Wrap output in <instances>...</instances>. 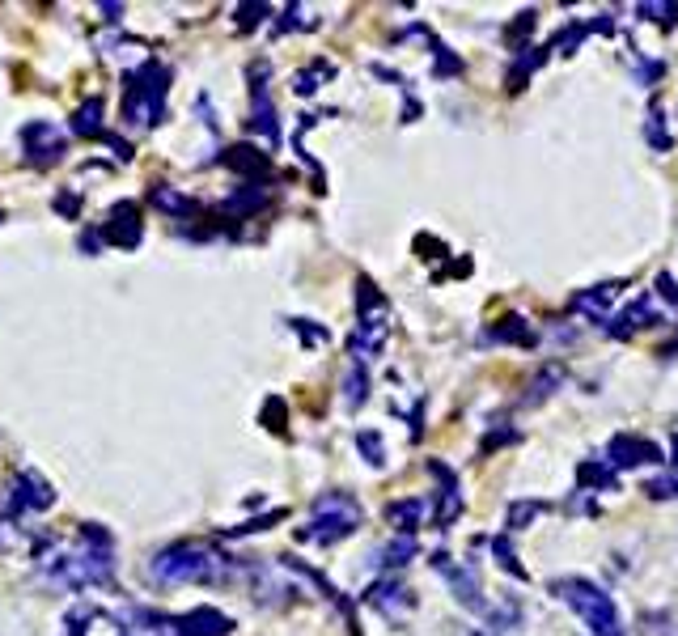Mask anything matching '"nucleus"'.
<instances>
[{
    "label": "nucleus",
    "instance_id": "obj_1",
    "mask_svg": "<svg viewBox=\"0 0 678 636\" xmlns=\"http://www.w3.org/2000/svg\"><path fill=\"white\" fill-rule=\"evenodd\" d=\"M157 586H225L234 577V560L208 543H170L149 560Z\"/></svg>",
    "mask_w": 678,
    "mask_h": 636
},
{
    "label": "nucleus",
    "instance_id": "obj_2",
    "mask_svg": "<svg viewBox=\"0 0 678 636\" xmlns=\"http://www.w3.org/2000/svg\"><path fill=\"white\" fill-rule=\"evenodd\" d=\"M551 594H556L560 603L573 607L581 615V624L590 628L594 636H628V632H623L615 598L606 594L598 581H590V577H556V581H551Z\"/></svg>",
    "mask_w": 678,
    "mask_h": 636
},
{
    "label": "nucleus",
    "instance_id": "obj_3",
    "mask_svg": "<svg viewBox=\"0 0 678 636\" xmlns=\"http://www.w3.org/2000/svg\"><path fill=\"white\" fill-rule=\"evenodd\" d=\"M365 509L356 505V497L348 492H323L314 505H310V526H301V543H318V547H331L339 539L356 535V526H361Z\"/></svg>",
    "mask_w": 678,
    "mask_h": 636
},
{
    "label": "nucleus",
    "instance_id": "obj_4",
    "mask_svg": "<svg viewBox=\"0 0 678 636\" xmlns=\"http://www.w3.org/2000/svg\"><path fill=\"white\" fill-rule=\"evenodd\" d=\"M386 302L382 293L373 289V280L361 276L356 280V331H352V361H373L386 348Z\"/></svg>",
    "mask_w": 678,
    "mask_h": 636
},
{
    "label": "nucleus",
    "instance_id": "obj_5",
    "mask_svg": "<svg viewBox=\"0 0 678 636\" xmlns=\"http://www.w3.org/2000/svg\"><path fill=\"white\" fill-rule=\"evenodd\" d=\"M136 624L153 636H229L234 620L212 607H195L187 615H162V611H136Z\"/></svg>",
    "mask_w": 678,
    "mask_h": 636
},
{
    "label": "nucleus",
    "instance_id": "obj_6",
    "mask_svg": "<svg viewBox=\"0 0 678 636\" xmlns=\"http://www.w3.org/2000/svg\"><path fill=\"white\" fill-rule=\"evenodd\" d=\"M166 81L170 73L162 64H145L140 73L128 81V102H123V115L140 128H153V123H162L166 115Z\"/></svg>",
    "mask_w": 678,
    "mask_h": 636
},
{
    "label": "nucleus",
    "instance_id": "obj_7",
    "mask_svg": "<svg viewBox=\"0 0 678 636\" xmlns=\"http://www.w3.org/2000/svg\"><path fill=\"white\" fill-rule=\"evenodd\" d=\"M77 564L89 586H111L115 581V539L98 522H85L77 535Z\"/></svg>",
    "mask_w": 678,
    "mask_h": 636
},
{
    "label": "nucleus",
    "instance_id": "obj_8",
    "mask_svg": "<svg viewBox=\"0 0 678 636\" xmlns=\"http://www.w3.org/2000/svg\"><path fill=\"white\" fill-rule=\"evenodd\" d=\"M428 564H433V569L445 577V586H450L458 607H467L471 615L488 611V598H484V586H479V573L471 569L467 560H454L450 552H433V556H428Z\"/></svg>",
    "mask_w": 678,
    "mask_h": 636
},
{
    "label": "nucleus",
    "instance_id": "obj_9",
    "mask_svg": "<svg viewBox=\"0 0 678 636\" xmlns=\"http://www.w3.org/2000/svg\"><path fill=\"white\" fill-rule=\"evenodd\" d=\"M365 603L382 615V620H390V624H407V615L416 611V594L403 586V581L390 573V577H382V581H373V586L365 590Z\"/></svg>",
    "mask_w": 678,
    "mask_h": 636
},
{
    "label": "nucleus",
    "instance_id": "obj_10",
    "mask_svg": "<svg viewBox=\"0 0 678 636\" xmlns=\"http://www.w3.org/2000/svg\"><path fill=\"white\" fill-rule=\"evenodd\" d=\"M22 149H26V162L30 166H51V162H60L64 157V132L56 128V123H26L22 128Z\"/></svg>",
    "mask_w": 678,
    "mask_h": 636
},
{
    "label": "nucleus",
    "instance_id": "obj_11",
    "mask_svg": "<svg viewBox=\"0 0 678 636\" xmlns=\"http://www.w3.org/2000/svg\"><path fill=\"white\" fill-rule=\"evenodd\" d=\"M428 475L437 480V526L441 530H450L462 514V484H458V475L441 463V458H428Z\"/></svg>",
    "mask_w": 678,
    "mask_h": 636
},
{
    "label": "nucleus",
    "instance_id": "obj_12",
    "mask_svg": "<svg viewBox=\"0 0 678 636\" xmlns=\"http://www.w3.org/2000/svg\"><path fill=\"white\" fill-rule=\"evenodd\" d=\"M606 463H611L615 471H632V467H645V463H662V450L645 437L619 433L611 446H606Z\"/></svg>",
    "mask_w": 678,
    "mask_h": 636
},
{
    "label": "nucleus",
    "instance_id": "obj_13",
    "mask_svg": "<svg viewBox=\"0 0 678 636\" xmlns=\"http://www.w3.org/2000/svg\"><path fill=\"white\" fill-rule=\"evenodd\" d=\"M251 128L267 140V145H280V123H276V106L267 94V68H255V85H251Z\"/></svg>",
    "mask_w": 678,
    "mask_h": 636
},
{
    "label": "nucleus",
    "instance_id": "obj_14",
    "mask_svg": "<svg viewBox=\"0 0 678 636\" xmlns=\"http://www.w3.org/2000/svg\"><path fill=\"white\" fill-rule=\"evenodd\" d=\"M51 501H56V492H51V484L43 480L39 471H22V475H17L13 497H9L13 509H47Z\"/></svg>",
    "mask_w": 678,
    "mask_h": 636
},
{
    "label": "nucleus",
    "instance_id": "obj_15",
    "mask_svg": "<svg viewBox=\"0 0 678 636\" xmlns=\"http://www.w3.org/2000/svg\"><path fill=\"white\" fill-rule=\"evenodd\" d=\"M653 323H657V310L649 306V297H636L628 310H619L611 323H606V335H611V340H628L632 331H645Z\"/></svg>",
    "mask_w": 678,
    "mask_h": 636
},
{
    "label": "nucleus",
    "instance_id": "obj_16",
    "mask_svg": "<svg viewBox=\"0 0 678 636\" xmlns=\"http://www.w3.org/2000/svg\"><path fill=\"white\" fill-rule=\"evenodd\" d=\"M615 293H619V285H615V280H606V285H594V289L577 293V297H573V310L585 314L590 323H611V302H615Z\"/></svg>",
    "mask_w": 678,
    "mask_h": 636
},
{
    "label": "nucleus",
    "instance_id": "obj_17",
    "mask_svg": "<svg viewBox=\"0 0 678 636\" xmlns=\"http://www.w3.org/2000/svg\"><path fill=\"white\" fill-rule=\"evenodd\" d=\"M484 340H488V344H517V348H534V340H539V335H534V327L526 323L522 314H505L501 323L484 331Z\"/></svg>",
    "mask_w": 678,
    "mask_h": 636
},
{
    "label": "nucleus",
    "instance_id": "obj_18",
    "mask_svg": "<svg viewBox=\"0 0 678 636\" xmlns=\"http://www.w3.org/2000/svg\"><path fill=\"white\" fill-rule=\"evenodd\" d=\"M106 221H111V225H106V238H111L115 246H128V251H132V246L140 242L136 204H128V200H123V204H115V208H111V217H106Z\"/></svg>",
    "mask_w": 678,
    "mask_h": 636
},
{
    "label": "nucleus",
    "instance_id": "obj_19",
    "mask_svg": "<svg viewBox=\"0 0 678 636\" xmlns=\"http://www.w3.org/2000/svg\"><path fill=\"white\" fill-rule=\"evenodd\" d=\"M556 391H564V369H560V365H543L539 374L530 378L522 403H526V408H539V403H547Z\"/></svg>",
    "mask_w": 678,
    "mask_h": 636
},
{
    "label": "nucleus",
    "instance_id": "obj_20",
    "mask_svg": "<svg viewBox=\"0 0 678 636\" xmlns=\"http://www.w3.org/2000/svg\"><path fill=\"white\" fill-rule=\"evenodd\" d=\"M577 488H602V492H615L619 488V471L606 463V458H585L577 467Z\"/></svg>",
    "mask_w": 678,
    "mask_h": 636
},
{
    "label": "nucleus",
    "instance_id": "obj_21",
    "mask_svg": "<svg viewBox=\"0 0 678 636\" xmlns=\"http://www.w3.org/2000/svg\"><path fill=\"white\" fill-rule=\"evenodd\" d=\"M386 518H390V526H395L399 535H412V539H416V530H420V522H424V501H420V497L395 501V505L386 509Z\"/></svg>",
    "mask_w": 678,
    "mask_h": 636
},
{
    "label": "nucleus",
    "instance_id": "obj_22",
    "mask_svg": "<svg viewBox=\"0 0 678 636\" xmlns=\"http://www.w3.org/2000/svg\"><path fill=\"white\" fill-rule=\"evenodd\" d=\"M416 552H420L416 539H412V535H399V539H390V543L382 547V552H378V564H382V569L395 573V569H403V564H412V560H416Z\"/></svg>",
    "mask_w": 678,
    "mask_h": 636
},
{
    "label": "nucleus",
    "instance_id": "obj_23",
    "mask_svg": "<svg viewBox=\"0 0 678 636\" xmlns=\"http://www.w3.org/2000/svg\"><path fill=\"white\" fill-rule=\"evenodd\" d=\"M369 399V369L365 361H348V374H344V403L348 408H361Z\"/></svg>",
    "mask_w": 678,
    "mask_h": 636
},
{
    "label": "nucleus",
    "instance_id": "obj_24",
    "mask_svg": "<svg viewBox=\"0 0 678 636\" xmlns=\"http://www.w3.org/2000/svg\"><path fill=\"white\" fill-rule=\"evenodd\" d=\"M73 132L77 136H98L102 132V98H85L73 115Z\"/></svg>",
    "mask_w": 678,
    "mask_h": 636
},
{
    "label": "nucleus",
    "instance_id": "obj_25",
    "mask_svg": "<svg viewBox=\"0 0 678 636\" xmlns=\"http://www.w3.org/2000/svg\"><path fill=\"white\" fill-rule=\"evenodd\" d=\"M484 620L492 624V632H509V628L522 624V607H517L513 598H496V607L484 611Z\"/></svg>",
    "mask_w": 678,
    "mask_h": 636
},
{
    "label": "nucleus",
    "instance_id": "obj_26",
    "mask_svg": "<svg viewBox=\"0 0 678 636\" xmlns=\"http://www.w3.org/2000/svg\"><path fill=\"white\" fill-rule=\"evenodd\" d=\"M645 140L657 149V153H666L670 145H674V136H670V128H666V119H662V106H649V119H645Z\"/></svg>",
    "mask_w": 678,
    "mask_h": 636
},
{
    "label": "nucleus",
    "instance_id": "obj_27",
    "mask_svg": "<svg viewBox=\"0 0 678 636\" xmlns=\"http://www.w3.org/2000/svg\"><path fill=\"white\" fill-rule=\"evenodd\" d=\"M492 556H496V564H501V569H505L509 577H517V581H526V577H530V573L522 569V564H517V552H513L509 535H496V539H492Z\"/></svg>",
    "mask_w": 678,
    "mask_h": 636
},
{
    "label": "nucleus",
    "instance_id": "obj_28",
    "mask_svg": "<svg viewBox=\"0 0 678 636\" xmlns=\"http://www.w3.org/2000/svg\"><path fill=\"white\" fill-rule=\"evenodd\" d=\"M636 13L645 17V22H653V26H678V5L670 0V5H662V0H645V5H636Z\"/></svg>",
    "mask_w": 678,
    "mask_h": 636
},
{
    "label": "nucleus",
    "instance_id": "obj_29",
    "mask_svg": "<svg viewBox=\"0 0 678 636\" xmlns=\"http://www.w3.org/2000/svg\"><path fill=\"white\" fill-rule=\"evenodd\" d=\"M543 509H547L543 501H513V505H509V514H505V526H509V530H526L534 518L543 514Z\"/></svg>",
    "mask_w": 678,
    "mask_h": 636
},
{
    "label": "nucleus",
    "instance_id": "obj_30",
    "mask_svg": "<svg viewBox=\"0 0 678 636\" xmlns=\"http://www.w3.org/2000/svg\"><path fill=\"white\" fill-rule=\"evenodd\" d=\"M526 51H530V47H522V51H517V64L509 68V77H505L513 94H517V90H522V85H526V77H534V68H539V64H543V56H526Z\"/></svg>",
    "mask_w": 678,
    "mask_h": 636
},
{
    "label": "nucleus",
    "instance_id": "obj_31",
    "mask_svg": "<svg viewBox=\"0 0 678 636\" xmlns=\"http://www.w3.org/2000/svg\"><path fill=\"white\" fill-rule=\"evenodd\" d=\"M356 450L365 454V463H369V467H382V463H386V446H382V433H373V429L356 433Z\"/></svg>",
    "mask_w": 678,
    "mask_h": 636
},
{
    "label": "nucleus",
    "instance_id": "obj_32",
    "mask_svg": "<svg viewBox=\"0 0 678 636\" xmlns=\"http://www.w3.org/2000/svg\"><path fill=\"white\" fill-rule=\"evenodd\" d=\"M585 34H590V22H568L556 34V51H560V56H573V51L585 43Z\"/></svg>",
    "mask_w": 678,
    "mask_h": 636
},
{
    "label": "nucleus",
    "instance_id": "obj_33",
    "mask_svg": "<svg viewBox=\"0 0 678 636\" xmlns=\"http://www.w3.org/2000/svg\"><path fill=\"white\" fill-rule=\"evenodd\" d=\"M534 22H539V13H534V9L517 13V22L505 30V43H509L513 51H522V39H526V34H534Z\"/></svg>",
    "mask_w": 678,
    "mask_h": 636
},
{
    "label": "nucleus",
    "instance_id": "obj_34",
    "mask_svg": "<svg viewBox=\"0 0 678 636\" xmlns=\"http://www.w3.org/2000/svg\"><path fill=\"white\" fill-rule=\"evenodd\" d=\"M645 492L653 501H678V475H653L645 484Z\"/></svg>",
    "mask_w": 678,
    "mask_h": 636
},
{
    "label": "nucleus",
    "instance_id": "obj_35",
    "mask_svg": "<svg viewBox=\"0 0 678 636\" xmlns=\"http://www.w3.org/2000/svg\"><path fill=\"white\" fill-rule=\"evenodd\" d=\"M153 204L166 208V212H174V217H178V212H191V208H195L187 196H174L170 187H153Z\"/></svg>",
    "mask_w": 678,
    "mask_h": 636
},
{
    "label": "nucleus",
    "instance_id": "obj_36",
    "mask_svg": "<svg viewBox=\"0 0 678 636\" xmlns=\"http://www.w3.org/2000/svg\"><path fill=\"white\" fill-rule=\"evenodd\" d=\"M246 187H251V191H238V196L229 200V208H234V212H255V208L267 204V191H259L255 183H246Z\"/></svg>",
    "mask_w": 678,
    "mask_h": 636
},
{
    "label": "nucleus",
    "instance_id": "obj_37",
    "mask_svg": "<svg viewBox=\"0 0 678 636\" xmlns=\"http://www.w3.org/2000/svg\"><path fill=\"white\" fill-rule=\"evenodd\" d=\"M229 166H238V170H255V174H263V170H267V157H259L255 149H229Z\"/></svg>",
    "mask_w": 678,
    "mask_h": 636
},
{
    "label": "nucleus",
    "instance_id": "obj_38",
    "mask_svg": "<svg viewBox=\"0 0 678 636\" xmlns=\"http://www.w3.org/2000/svg\"><path fill=\"white\" fill-rule=\"evenodd\" d=\"M662 73H666L662 60H640V56H636V81H640V85H653Z\"/></svg>",
    "mask_w": 678,
    "mask_h": 636
},
{
    "label": "nucleus",
    "instance_id": "obj_39",
    "mask_svg": "<svg viewBox=\"0 0 678 636\" xmlns=\"http://www.w3.org/2000/svg\"><path fill=\"white\" fill-rule=\"evenodd\" d=\"M433 51H437V77H450V73H462V60H454V56H450V47H441V43L433 39Z\"/></svg>",
    "mask_w": 678,
    "mask_h": 636
},
{
    "label": "nucleus",
    "instance_id": "obj_40",
    "mask_svg": "<svg viewBox=\"0 0 678 636\" xmlns=\"http://www.w3.org/2000/svg\"><path fill=\"white\" fill-rule=\"evenodd\" d=\"M318 77H331V64H318L314 73H301V77H297V94H314V90H318Z\"/></svg>",
    "mask_w": 678,
    "mask_h": 636
},
{
    "label": "nucleus",
    "instance_id": "obj_41",
    "mask_svg": "<svg viewBox=\"0 0 678 636\" xmlns=\"http://www.w3.org/2000/svg\"><path fill=\"white\" fill-rule=\"evenodd\" d=\"M657 293H662L666 302L678 310V285H674V276H670V272H662V276H657Z\"/></svg>",
    "mask_w": 678,
    "mask_h": 636
},
{
    "label": "nucleus",
    "instance_id": "obj_42",
    "mask_svg": "<svg viewBox=\"0 0 678 636\" xmlns=\"http://www.w3.org/2000/svg\"><path fill=\"white\" fill-rule=\"evenodd\" d=\"M263 13H267V5H251V9L242 5V22H238V26H246V30H251V26L259 22V17H263Z\"/></svg>",
    "mask_w": 678,
    "mask_h": 636
},
{
    "label": "nucleus",
    "instance_id": "obj_43",
    "mask_svg": "<svg viewBox=\"0 0 678 636\" xmlns=\"http://www.w3.org/2000/svg\"><path fill=\"white\" fill-rule=\"evenodd\" d=\"M674 463H678V433H674Z\"/></svg>",
    "mask_w": 678,
    "mask_h": 636
}]
</instances>
